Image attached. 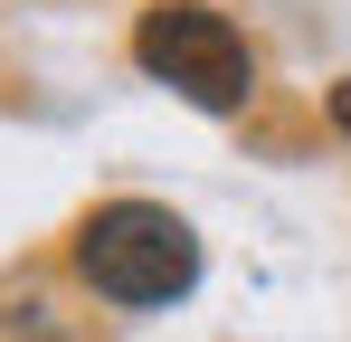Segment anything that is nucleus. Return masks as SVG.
I'll list each match as a JSON object with an SVG mask.
<instances>
[{
  "label": "nucleus",
  "mask_w": 351,
  "mask_h": 342,
  "mask_svg": "<svg viewBox=\"0 0 351 342\" xmlns=\"http://www.w3.org/2000/svg\"><path fill=\"white\" fill-rule=\"evenodd\" d=\"M76 276L95 285L105 304H171L199 276V238L162 200H105L76 228Z\"/></svg>",
  "instance_id": "f257e3e1"
},
{
  "label": "nucleus",
  "mask_w": 351,
  "mask_h": 342,
  "mask_svg": "<svg viewBox=\"0 0 351 342\" xmlns=\"http://www.w3.org/2000/svg\"><path fill=\"white\" fill-rule=\"evenodd\" d=\"M133 67L162 76L190 105H209V114H237L247 86H256L247 29H237L228 10H209V0H152V10L133 19Z\"/></svg>",
  "instance_id": "f03ea898"
},
{
  "label": "nucleus",
  "mask_w": 351,
  "mask_h": 342,
  "mask_svg": "<svg viewBox=\"0 0 351 342\" xmlns=\"http://www.w3.org/2000/svg\"><path fill=\"white\" fill-rule=\"evenodd\" d=\"M332 124H342V133H351V86H332Z\"/></svg>",
  "instance_id": "7ed1b4c3"
}]
</instances>
